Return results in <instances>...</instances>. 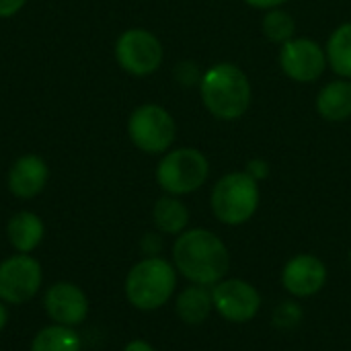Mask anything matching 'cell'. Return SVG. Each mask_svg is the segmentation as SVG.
I'll return each mask as SVG.
<instances>
[{"mask_svg": "<svg viewBox=\"0 0 351 351\" xmlns=\"http://www.w3.org/2000/svg\"><path fill=\"white\" fill-rule=\"evenodd\" d=\"M175 269L197 286L222 282L230 269V253L224 241L208 228L183 230L173 245Z\"/></svg>", "mask_w": 351, "mask_h": 351, "instance_id": "1", "label": "cell"}, {"mask_svg": "<svg viewBox=\"0 0 351 351\" xmlns=\"http://www.w3.org/2000/svg\"><path fill=\"white\" fill-rule=\"evenodd\" d=\"M204 107L222 121L241 119L251 107V82L243 68L230 62L210 66L199 80Z\"/></svg>", "mask_w": 351, "mask_h": 351, "instance_id": "2", "label": "cell"}, {"mask_svg": "<svg viewBox=\"0 0 351 351\" xmlns=\"http://www.w3.org/2000/svg\"><path fill=\"white\" fill-rule=\"evenodd\" d=\"M177 288V269L162 257H144L125 278L128 302L144 313L162 308Z\"/></svg>", "mask_w": 351, "mask_h": 351, "instance_id": "3", "label": "cell"}, {"mask_svg": "<svg viewBox=\"0 0 351 351\" xmlns=\"http://www.w3.org/2000/svg\"><path fill=\"white\" fill-rule=\"evenodd\" d=\"M212 212L226 226L249 222L259 208V181L247 171L226 173L212 189Z\"/></svg>", "mask_w": 351, "mask_h": 351, "instance_id": "4", "label": "cell"}, {"mask_svg": "<svg viewBox=\"0 0 351 351\" xmlns=\"http://www.w3.org/2000/svg\"><path fill=\"white\" fill-rule=\"evenodd\" d=\"M210 177V162L197 148H177L162 156L156 167V181L169 195L197 191Z\"/></svg>", "mask_w": 351, "mask_h": 351, "instance_id": "5", "label": "cell"}, {"mask_svg": "<svg viewBox=\"0 0 351 351\" xmlns=\"http://www.w3.org/2000/svg\"><path fill=\"white\" fill-rule=\"evenodd\" d=\"M128 132L136 148L146 154H162L175 142V119L160 105L138 107L128 121Z\"/></svg>", "mask_w": 351, "mask_h": 351, "instance_id": "6", "label": "cell"}, {"mask_svg": "<svg viewBox=\"0 0 351 351\" xmlns=\"http://www.w3.org/2000/svg\"><path fill=\"white\" fill-rule=\"evenodd\" d=\"M43 284V269L39 261L27 253L12 255L0 263V300L4 304L29 302Z\"/></svg>", "mask_w": 351, "mask_h": 351, "instance_id": "7", "label": "cell"}, {"mask_svg": "<svg viewBox=\"0 0 351 351\" xmlns=\"http://www.w3.org/2000/svg\"><path fill=\"white\" fill-rule=\"evenodd\" d=\"M115 58L125 72L146 76L162 64V43L146 29H128L115 43Z\"/></svg>", "mask_w": 351, "mask_h": 351, "instance_id": "8", "label": "cell"}, {"mask_svg": "<svg viewBox=\"0 0 351 351\" xmlns=\"http://www.w3.org/2000/svg\"><path fill=\"white\" fill-rule=\"evenodd\" d=\"M214 311L228 323H249L261 311V294L245 280H222L212 286Z\"/></svg>", "mask_w": 351, "mask_h": 351, "instance_id": "9", "label": "cell"}, {"mask_svg": "<svg viewBox=\"0 0 351 351\" xmlns=\"http://www.w3.org/2000/svg\"><path fill=\"white\" fill-rule=\"evenodd\" d=\"M280 66L284 74L296 82H315L323 76L327 62V51L308 37H292L282 43Z\"/></svg>", "mask_w": 351, "mask_h": 351, "instance_id": "10", "label": "cell"}, {"mask_svg": "<svg viewBox=\"0 0 351 351\" xmlns=\"http://www.w3.org/2000/svg\"><path fill=\"white\" fill-rule=\"evenodd\" d=\"M43 308L56 325L78 327L86 321L88 298L72 282H58L47 288L43 298Z\"/></svg>", "mask_w": 351, "mask_h": 351, "instance_id": "11", "label": "cell"}, {"mask_svg": "<svg viewBox=\"0 0 351 351\" xmlns=\"http://www.w3.org/2000/svg\"><path fill=\"white\" fill-rule=\"evenodd\" d=\"M327 284L325 263L311 255L302 253L292 257L282 269V286L296 298H311L319 294Z\"/></svg>", "mask_w": 351, "mask_h": 351, "instance_id": "12", "label": "cell"}, {"mask_svg": "<svg viewBox=\"0 0 351 351\" xmlns=\"http://www.w3.org/2000/svg\"><path fill=\"white\" fill-rule=\"evenodd\" d=\"M49 179L47 162L37 154H25L14 160L8 171V189L21 199H31L39 195Z\"/></svg>", "mask_w": 351, "mask_h": 351, "instance_id": "13", "label": "cell"}, {"mask_svg": "<svg viewBox=\"0 0 351 351\" xmlns=\"http://www.w3.org/2000/svg\"><path fill=\"white\" fill-rule=\"evenodd\" d=\"M6 234H8V243L12 245V249L16 253H31L35 251L45 234V226L43 220L33 214V212H19L8 220L6 226Z\"/></svg>", "mask_w": 351, "mask_h": 351, "instance_id": "14", "label": "cell"}, {"mask_svg": "<svg viewBox=\"0 0 351 351\" xmlns=\"http://www.w3.org/2000/svg\"><path fill=\"white\" fill-rule=\"evenodd\" d=\"M317 111L327 121H346L351 117V80L339 78L321 88Z\"/></svg>", "mask_w": 351, "mask_h": 351, "instance_id": "15", "label": "cell"}, {"mask_svg": "<svg viewBox=\"0 0 351 351\" xmlns=\"http://www.w3.org/2000/svg\"><path fill=\"white\" fill-rule=\"evenodd\" d=\"M175 311L185 325H202L204 321H208L210 313L214 311L212 290H208V286L191 284L177 296Z\"/></svg>", "mask_w": 351, "mask_h": 351, "instance_id": "16", "label": "cell"}, {"mask_svg": "<svg viewBox=\"0 0 351 351\" xmlns=\"http://www.w3.org/2000/svg\"><path fill=\"white\" fill-rule=\"evenodd\" d=\"M154 226L162 234H181L189 224V210L177 195H165L156 199L152 210Z\"/></svg>", "mask_w": 351, "mask_h": 351, "instance_id": "17", "label": "cell"}, {"mask_svg": "<svg viewBox=\"0 0 351 351\" xmlns=\"http://www.w3.org/2000/svg\"><path fill=\"white\" fill-rule=\"evenodd\" d=\"M82 341L74 327L47 325L31 341V351H80Z\"/></svg>", "mask_w": 351, "mask_h": 351, "instance_id": "18", "label": "cell"}, {"mask_svg": "<svg viewBox=\"0 0 351 351\" xmlns=\"http://www.w3.org/2000/svg\"><path fill=\"white\" fill-rule=\"evenodd\" d=\"M327 62L341 76L351 78V23L339 25L327 41Z\"/></svg>", "mask_w": 351, "mask_h": 351, "instance_id": "19", "label": "cell"}, {"mask_svg": "<svg viewBox=\"0 0 351 351\" xmlns=\"http://www.w3.org/2000/svg\"><path fill=\"white\" fill-rule=\"evenodd\" d=\"M261 29H263V35L269 41H274V43H286L296 33V21H294V16L290 12H286L282 8H271L263 16Z\"/></svg>", "mask_w": 351, "mask_h": 351, "instance_id": "20", "label": "cell"}, {"mask_svg": "<svg viewBox=\"0 0 351 351\" xmlns=\"http://www.w3.org/2000/svg\"><path fill=\"white\" fill-rule=\"evenodd\" d=\"M300 321H302V308H300L294 300L282 302V304L276 308V313H274V323H276V327H280V329H292V327H296Z\"/></svg>", "mask_w": 351, "mask_h": 351, "instance_id": "21", "label": "cell"}, {"mask_svg": "<svg viewBox=\"0 0 351 351\" xmlns=\"http://www.w3.org/2000/svg\"><path fill=\"white\" fill-rule=\"evenodd\" d=\"M175 76H177V80L183 86L199 84V80H202V72H199V68L193 62H181L177 66V70H175Z\"/></svg>", "mask_w": 351, "mask_h": 351, "instance_id": "22", "label": "cell"}, {"mask_svg": "<svg viewBox=\"0 0 351 351\" xmlns=\"http://www.w3.org/2000/svg\"><path fill=\"white\" fill-rule=\"evenodd\" d=\"M255 181H263L269 177V162L263 160V158H253L247 162V169H245Z\"/></svg>", "mask_w": 351, "mask_h": 351, "instance_id": "23", "label": "cell"}, {"mask_svg": "<svg viewBox=\"0 0 351 351\" xmlns=\"http://www.w3.org/2000/svg\"><path fill=\"white\" fill-rule=\"evenodd\" d=\"M142 251L146 253V257H158V253L162 251V239L158 234H146L140 243Z\"/></svg>", "mask_w": 351, "mask_h": 351, "instance_id": "24", "label": "cell"}, {"mask_svg": "<svg viewBox=\"0 0 351 351\" xmlns=\"http://www.w3.org/2000/svg\"><path fill=\"white\" fill-rule=\"evenodd\" d=\"M27 0H0V16L6 19V16H12L14 12H19L23 6H25Z\"/></svg>", "mask_w": 351, "mask_h": 351, "instance_id": "25", "label": "cell"}, {"mask_svg": "<svg viewBox=\"0 0 351 351\" xmlns=\"http://www.w3.org/2000/svg\"><path fill=\"white\" fill-rule=\"evenodd\" d=\"M249 6L253 8H261V10H271V8H280L282 4H286L288 0H245Z\"/></svg>", "mask_w": 351, "mask_h": 351, "instance_id": "26", "label": "cell"}, {"mask_svg": "<svg viewBox=\"0 0 351 351\" xmlns=\"http://www.w3.org/2000/svg\"><path fill=\"white\" fill-rule=\"evenodd\" d=\"M123 351H156L148 341H144V339H134V341H130Z\"/></svg>", "mask_w": 351, "mask_h": 351, "instance_id": "27", "label": "cell"}, {"mask_svg": "<svg viewBox=\"0 0 351 351\" xmlns=\"http://www.w3.org/2000/svg\"><path fill=\"white\" fill-rule=\"evenodd\" d=\"M6 323H8V308H6V304L0 300V331L6 327Z\"/></svg>", "mask_w": 351, "mask_h": 351, "instance_id": "28", "label": "cell"}, {"mask_svg": "<svg viewBox=\"0 0 351 351\" xmlns=\"http://www.w3.org/2000/svg\"><path fill=\"white\" fill-rule=\"evenodd\" d=\"M350 265H351V249H350Z\"/></svg>", "mask_w": 351, "mask_h": 351, "instance_id": "29", "label": "cell"}]
</instances>
